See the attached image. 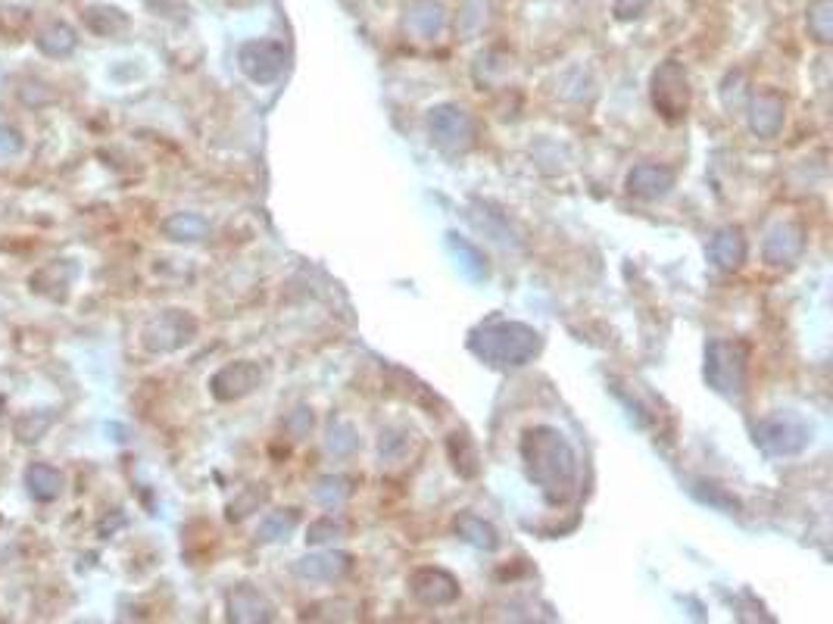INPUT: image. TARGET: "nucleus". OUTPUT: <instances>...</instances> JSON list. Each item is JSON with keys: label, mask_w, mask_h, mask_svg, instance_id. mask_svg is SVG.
<instances>
[{"label": "nucleus", "mask_w": 833, "mask_h": 624, "mask_svg": "<svg viewBox=\"0 0 833 624\" xmlns=\"http://www.w3.org/2000/svg\"><path fill=\"white\" fill-rule=\"evenodd\" d=\"M522 456L528 462V478L543 490L550 503H565L578 484V459L568 440L553 428H534L525 434Z\"/></svg>", "instance_id": "f257e3e1"}, {"label": "nucleus", "mask_w": 833, "mask_h": 624, "mask_svg": "<svg viewBox=\"0 0 833 624\" xmlns=\"http://www.w3.org/2000/svg\"><path fill=\"white\" fill-rule=\"evenodd\" d=\"M472 350L490 366L515 369L531 362V356L540 350V337L522 322H493L472 337Z\"/></svg>", "instance_id": "f03ea898"}, {"label": "nucleus", "mask_w": 833, "mask_h": 624, "mask_svg": "<svg viewBox=\"0 0 833 624\" xmlns=\"http://www.w3.org/2000/svg\"><path fill=\"white\" fill-rule=\"evenodd\" d=\"M706 381L724 397H737L746 381V356L740 344L712 341L706 350Z\"/></svg>", "instance_id": "7ed1b4c3"}, {"label": "nucleus", "mask_w": 833, "mask_h": 624, "mask_svg": "<svg viewBox=\"0 0 833 624\" xmlns=\"http://www.w3.org/2000/svg\"><path fill=\"white\" fill-rule=\"evenodd\" d=\"M809 437H812V428L805 425L799 415L793 412H777V415H768V419L756 428V440H759V447L774 453V456H790V453H799L805 444H809Z\"/></svg>", "instance_id": "20e7f679"}, {"label": "nucleus", "mask_w": 833, "mask_h": 624, "mask_svg": "<svg viewBox=\"0 0 833 624\" xmlns=\"http://www.w3.org/2000/svg\"><path fill=\"white\" fill-rule=\"evenodd\" d=\"M197 331V322L188 316V312L181 309H169L163 316H156L144 334H141V344L150 353H172L178 347H185Z\"/></svg>", "instance_id": "39448f33"}, {"label": "nucleus", "mask_w": 833, "mask_h": 624, "mask_svg": "<svg viewBox=\"0 0 833 624\" xmlns=\"http://www.w3.org/2000/svg\"><path fill=\"white\" fill-rule=\"evenodd\" d=\"M653 103L668 122H678L687 113L690 88H687V72L681 69V63L671 60L662 69H656V75H653Z\"/></svg>", "instance_id": "423d86ee"}, {"label": "nucleus", "mask_w": 833, "mask_h": 624, "mask_svg": "<svg viewBox=\"0 0 833 624\" xmlns=\"http://www.w3.org/2000/svg\"><path fill=\"white\" fill-rule=\"evenodd\" d=\"M238 60L253 82L269 85L284 69V50H281V44H272V41H250L241 47Z\"/></svg>", "instance_id": "0eeeda50"}, {"label": "nucleus", "mask_w": 833, "mask_h": 624, "mask_svg": "<svg viewBox=\"0 0 833 624\" xmlns=\"http://www.w3.org/2000/svg\"><path fill=\"white\" fill-rule=\"evenodd\" d=\"M428 128L437 144L444 147H465L468 138H472V122L468 116L456 107H437L428 116Z\"/></svg>", "instance_id": "6e6552de"}, {"label": "nucleus", "mask_w": 833, "mask_h": 624, "mask_svg": "<svg viewBox=\"0 0 833 624\" xmlns=\"http://www.w3.org/2000/svg\"><path fill=\"white\" fill-rule=\"evenodd\" d=\"M259 378H263V372H259L253 362H234V366H225L222 372H216L210 387H213L216 400H238V397L250 394V390L259 384Z\"/></svg>", "instance_id": "1a4fd4ad"}, {"label": "nucleus", "mask_w": 833, "mask_h": 624, "mask_svg": "<svg viewBox=\"0 0 833 624\" xmlns=\"http://www.w3.org/2000/svg\"><path fill=\"white\" fill-rule=\"evenodd\" d=\"M412 593L419 596L422 603H428V606H444V603L456 600L459 587H456V581L447 575V571L422 568V571H415V575H412Z\"/></svg>", "instance_id": "9d476101"}, {"label": "nucleus", "mask_w": 833, "mask_h": 624, "mask_svg": "<svg viewBox=\"0 0 833 624\" xmlns=\"http://www.w3.org/2000/svg\"><path fill=\"white\" fill-rule=\"evenodd\" d=\"M25 487H29L32 500L38 503H54L63 497L66 490V475L60 472L57 465H47V462H32L25 468Z\"/></svg>", "instance_id": "9b49d317"}, {"label": "nucleus", "mask_w": 833, "mask_h": 624, "mask_svg": "<svg viewBox=\"0 0 833 624\" xmlns=\"http://www.w3.org/2000/svg\"><path fill=\"white\" fill-rule=\"evenodd\" d=\"M78 275V266L72 263V259H54L50 266L38 269L32 275V288L35 294H44V297H54V300H63L66 288H69V281Z\"/></svg>", "instance_id": "f8f14e48"}, {"label": "nucleus", "mask_w": 833, "mask_h": 624, "mask_svg": "<svg viewBox=\"0 0 833 624\" xmlns=\"http://www.w3.org/2000/svg\"><path fill=\"white\" fill-rule=\"evenodd\" d=\"M709 256H712V263L718 269H737L743 263V256H746V241H743L740 228H734V225L721 228L712 238Z\"/></svg>", "instance_id": "ddd939ff"}, {"label": "nucleus", "mask_w": 833, "mask_h": 624, "mask_svg": "<svg viewBox=\"0 0 833 624\" xmlns=\"http://www.w3.org/2000/svg\"><path fill=\"white\" fill-rule=\"evenodd\" d=\"M82 22L88 25V29H91L94 35H100V38H116V35H125V32H128V25H132V19H128L122 10L107 7V4H91V7H85Z\"/></svg>", "instance_id": "4468645a"}, {"label": "nucleus", "mask_w": 833, "mask_h": 624, "mask_svg": "<svg viewBox=\"0 0 833 624\" xmlns=\"http://www.w3.org/2000/svg\"><path fill=\"white\" fill-rule=\"evenodd\" d=\"M628 185H631V194H637V197H662L674 185V172L665 166H656V163H646L631 172Z\"/></svg>", "instance_id": "2eb2a0df"}, {"label": "nucleus", "mask_w": 833, "mask_h": 624, "mask_svg": "<svg viewBox=\"0 0 833 624\" xmlns=\"http://www.w3.org/2000/svg\"><path fill=\"white\" fill-rule=\"evenodd\" d=\"M35 44H38V50H41L44 57L63 60V57H69L72 50H75L78 38H75V32H72V25H66V22H50V25H44V29L38 32Z\"/></svg>", "instance_id": "dca6fc26"}, {"label": "nucleus", "mask_w": 833, "mask_h": 624, "mask_svg": "<svg viewBox=\"0 0 833 624\" xmlns=\"http://www.w3.org/2000/svg\"><path fill=\"white\" fill-rule=\"evenodd\" d=\"M57 425V412L54 409H35V412H25L22 419H16L13 425V437L19 440L22 447H35L47 437V431Z\"/></svg>", "instance_id": "f3484780"}, {"label": "nucleus", "mask_w": 833, "mask_h": 624, "mask_svg": "<svg viewBox=\"0 0 833 624\" xmlns=\"http://www.w3.org/2000/svg\"><path fill=\"white\" fill-rule=\"evenodd\" d=\"M228 612L231 621H269L272 606L259 596L253 587H238L228 596Z\"/></svg>", "instance_id": "a211bd4d"}, {"label": "nucleus", "mask_w": 833, "mask_h": 624, "mask_svg": "<svg viewBox=\"0 0 833 624\" xmlns=\"http://www.w3.org/2000/svg\"><path fill=\"white\" fill-rule=\"evenodd\" d=\"M784 125V100L777 94H762L752 103V132H759L765 138L777 135Z\"/></svg>", "instance_id": "6ab92c4d"}, {"label": "nucleus", "mask_w": 833, "mask_h": 624, "mask_svg": "<svg viewBox=\"0 0 833 624\" xmlns=\"http://www.w3.org/2000/svg\"><path fill=\"white\" fill-rule=\"evenodd\" d=\"M802 250V228L799 225H780L765 244L768 263H790V259Z\"/></svg>", "instance_id": "aec40b11"}, {"label": "nucleus", "mask_w": 833, "mask_h": 624, "mask_svg": "<svg viewBox=\"0 0 833 624\" xmlns=\"http://www.w3.org/2000/svg\"><path fill=\"white\" fill-rule=\"evenodd\" d=\"M210 231V222L197 213H175L163 222V234L172 241H200Z\"/></svg>", "instance_id": "412c9836"}, {"label": "nucleus", "mask_w": 833, "mask_h": 624, "mask_svg": "<svg viewBox=\"0 0 833 624\" xmlns=\"http://www.w3.org/2000/svg\"><path fill=\"white\" fill-rule=\"evenodd\" d=\"M350 568V559L347 556H309L303 562H297V575L303 578H325V581H334L337 575H344V571Z\"/></svg>", "instance_id": "4be33fe9"}, {"label": "nucleus", "mask_w": 833, "mask_h": 624, "mask_svg": "<svg viewBox=\"0 0 833 624\" xmlns=\"http://www.w3.org/2000/svg\"><path fill=\"white\" fill-rule=\"evenodd\" d=\"M406 22H409L419 35L434 38V35L440 32V25H444V13H440V7L434 4V0H415V4L409 7Z\"/></svg>", "instance_id": "5701e85b"}, {"label": "nucleus", "mask_w": 833, "mask_h": 624, "mask_svg": "<svg viewBox=\"0 0 833 624\" xmlns=\"http://www.w3.org/2000/svg\"><path fill=\"white\" fill-rule=\"evenodd\" d=\"M456 531L475 546H484V550H493L497 546V531H493L487 522H481L478 515H462L456 522Z\"/></svg>", "instance_id": "b1692460"}, {"label": "nucleus", "mask_w": 833, "mask_h": 624, "mask_svg": "<svg viewBox=\"0 0 833 624\" xmlns=\"http://www.w3.org/2000/svg\"><path fill=\"white\" fill-rule=\"evenodd\" d=\"M830 0H815L812 10H809V32L818 38V41H830V32H833V16H830Z\"/></svg>", "instance_id": "393cba45"}, {"label": "nucleus", "mask_w": 833, "mask_h": 624, "mask_svg": "<svg viewBox=\"0 0 833 624\" xmlns=\"http://www.w3.org/2000/svg\"><path fill=\"white\" fill-rule=\"evenodd\" d=\"M22 150V135L13 125L0 122V156H16Z\"/></svg>", "instance_id": "a878e982"}, {"label": "nucleus", "mask_w": 833, "mask_h": 624, "mask_svg": "<svg viewBox=\"0 0 833 624\" xmlns=\"http://www.w3.org/2000/svg\"><path fill=\"white\" fill-rule=\"evenodd\" d=\"M144 4H147L153 13L166 16V19H175V16H185V13H188L185 0H144Z\"/></svg>", "instance_id": "bb28decb"}, {"label": "nucleus", "mask_w": 833, "mask_h": 624, "mask_svg": "<svg viewBox=\"0 0 833 624\" xmlns=\"http://www.w3.org/2000/svg\"><path fill=\"white\" fill-rule=\"evenodd\" d=\"M297 522V515H288V522H284V515H272L263 522V528H259V537L263 540H275V531H291Z\"/></svg>", "instance_id": "cd10ccee"}, {"label": "nucleus", "mask_w": 833, "mask_h": 624, "mask_svg": "<svg viewBox=\"0 0 833 624\" xmlns=\"http://www.w3.org/2000/svg\"><path fill=\"white\" fill-rule=\"evenodd\" d=\"M646 4H649V0H615V16H618V19H631V16H637Z\"/></svg>", "instance_id": "c85d7f7f"}, {"label": "nucleus", "mask_w": 833, "mask_h": 624, "mask_svg": "<svg viewBox=\"0 0 833 624\" xmlns=\"http://www.w3.org/2000/svg\"><path fill=\"white\" fill-rule=\"evenodd\" d=\"M4 409H7V400H4V397H0V419H4Z\"/></svg>", "instance_id": "c756f323"}]
</instances>
